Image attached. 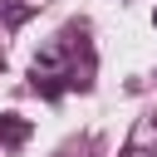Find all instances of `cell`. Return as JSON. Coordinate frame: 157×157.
<instances>
[{
  "label": "cell",
  "mask_w": 157,
  "mask_h": 157,
  "mask_svg": "<svg viewBox=\"0 0 157 157\" xmlns=\"http://www.w3.org/2000/svg\"><path fill=\"white\" fill-rule=\"evenodd\" d=\"M0 137H25V123H0Z\"/></svg>",
  "instance_id": "obj_1"
},
{
  "label": "cell",
  "mask_w": 157,
  "mask_h": 157,
  "mask_svg": "<svg viewBox=\"0 0 157 157\" xmlns=\"http://www.w3.org/2000/svg\"><path fill=\"white\" fill-rule=\"evenodd\" d=\"M123 157H147V152H137V147H132V152H123Z\"/></svg>",
  "instance_id": "obj_2"
},
{
  "label": "cell",
  "mask_w": 157,
  "mask_h": 157,
  "mask_svg": "<svg viewBox=\"0 0 157 157\" xmlns=\"http://www.w3.org/2000/svg\"><path fill=\"white\" fill-rule=\"evenodd\" d=\"M152 25H157V15H152Z\"/></svg>",
  "instance_id": "obj_3"
}]
</instances>
